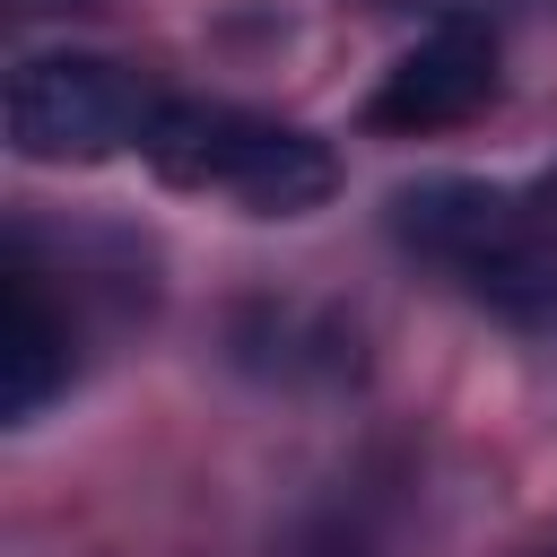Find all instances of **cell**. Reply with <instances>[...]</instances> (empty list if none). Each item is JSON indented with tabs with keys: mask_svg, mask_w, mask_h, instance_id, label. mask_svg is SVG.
I'll return each instance as SVG.
<instances>
[{
	"mask_svg": "<svg viewBox=\"0 0 557 557\" xmlns=\"http://www.w3.org/2000/svg\"><path fill=\"white\" fill-rule=\"evenodd\" d=\"M392 235L435 261L444 278H461L479 305L513 313V322H540L557 313V218L531 191H505V183H470V174H444V183H409L392 200Z\"/></svg>",
	"mask_w": 557,
	"mask_h": 557,
	"instance_id": "6da1fadb",
	"label": "cell"
},
{
	"mask_svg": "<svg viewBox=\"0 0 557 557\" xmlns=\"http://www.w3.org/2000/svg\"><path fill=\"white\" fill-rule=\"evenodd\" d=\"M139 157H148L157 183L244 200L252 218H305L339 191V157L313 131L244 113V104H209V96H165Z\"/></svg>",
	"mask_w": 557,
	"mask_h": 557,
	"instance_id": "7a4b0ae2",
	"label": "cell"
},
{
	"mask_svg": "<svg viewBox=\"0 0 557 557\" xmlns=\"http://www.w3.org/2000/svg\"><path fill=\"white\" fill-rule=\"evenodd\" d=\"M157 87L104 52H26L9 70V148L35 165H96L148 139Z\"/></svg>",
	"mask_w": 557,
	"mask_h": 557,
	"instance_id": "3957f363",
	"label": "cell"
},
{
	"mask_svg": "<svg viewBox=\"0 0 557 557\" xmlns=\"http://www.w3.org/2000/svg\"><path fill=\"white\" fill-rule=\"evenodd\" d=\"M487 104H496V35L479 17H435L383 70V87L366 96V122L392 139H418V131H453Z\"/></svg>",
	"mask_w": 557,
	"mask_h": 557,
	"instance_id": "277c9868",
	"label": "cell"
},
{
	"mask_svg": "<svg viewBox=\"0 0 557 557\" xmlns=\"http://www.w3.org/2000/svg\"><path fill=\"white\" fill-rule=\"evenodd\" d=\"M61 383H70V322L52 313L44 270L26 252H9V270H0V409L35 418Z\"/></svg>",
	"mask_w": 557,
	"mask_h": 557,
	"instance_id": "5b68a950",
	"label": "cell"
},
{
	"mask_svg": "<svg viewBox=\"0 0 557 557\" xmlns=\"http://www.w3.org/2000/svg\"><path fill=\"white\" fill-rule=\"evenodd\" d=\"M35 9H52V0H35Z\"/></svg>",
	"mask_w": 557,
	"mask_h": 557,
	"instance_id": "8992f818",
	"label": "cell"
},
{
	"mask_svg": "<svg viewBox=\"0 0 557 557\" xmlns=\"http://www.w3.org/2000/svg\"><path fill=\"white\" fill-rule=\"evenodd\" d=\"M548 557H557V548H548Z\"/></svg>",
	"mask_w": 557,
	"mask_h": 557,
	"instance_id": "52a82bcc",
	"label": "cell"
}]
</instances>
